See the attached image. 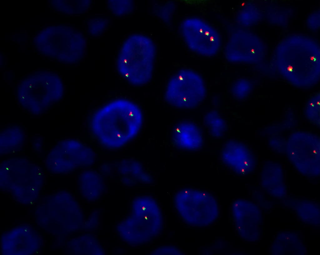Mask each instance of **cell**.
Masks as SVG:
<instances>
[{"mask_svg":"<svg viewBox=\"0 0 320 255\" xmlns=\"http://www.w3.org/2000/svg\"><path fill=\"white\" fill-rule=\"evenodd\" d=\"M142 121V113L135 104L127 100L118 99L96 112L91 121L94 134L104 145L120 147L134 138Z\"/></svg>","mask_w":320,"mask_h":255,"instance_id":"obj_1","label":"cell"},{"mask_svg":"<svg viewBox=\"0 0 320 255\" xmlns=\"http://www.w3.org/2000/svg\"><path fill=\"white\" fill-rule=\"evenodd\" d=\"M156 50L152 41L139 34L129 37L122 45L117 59L120 73L135 85L143 84L150 79Z\"/></svg>","mask_w":320,"mask_h":255,"instance_id":"obj_2","label":"cell"},{"mask_svg":"<svg viewBox=\"0 0 320 255\" xmlns=\"http://www.w3.org/2000/svg\"><path fill=\"white\" fill-rule=\"evenodd\" d=\"M206 94L205 83L201 76L191 70L182 69L168 82L165 98L176 107L189 108L200 103Z\"/></svg>","mask_w":320,"mask_h":255,"instance_id":"obj_3","label":"cell"},{"mask_svg":"<svg viewBox=\"0 0 320 255\" xmlns=\"http://www.w3.org/2000/svg\"><path fill=\"white\" fill-rule=\"evenodd\" d=\"M181 32L188 47L193 52L205 56H212L218 51L220 42L212 39H220L218 32L203 20L190 18L184 20L180 26Z\"/></svg>","mask_w":320,"mask_h":255,"instance_id":"obj_4","label":"cell"},{"mask_svg":"<svg viewBox=\"0 0 320 255\" xmlns=\"http://www.w3.org/2000/svg\"><path fill=\"white\" fill-rule=\"evenodd\" d=\"M221 157L224 163L234 172L242 174L251 172L255 158L251 151L241 142L230 141L226 143L221 151Z\"/></svg>","mask_w":320,"mask_h":255,"instance_id":"obj_5","label":"cell"},{"mask_svg":"<svg viewBox=\"0 0 320 255\" xmlns=\"http://www.w3.org/2000/svg\"><path fill=\"white\" fill-rule=\"evenodd\" d=\"M42 78H40V80H32V79L30 81V82H27L28 85L26 88H27V89H25V90L28 91L25 92H20L22 93V94L20 95V97L23 100L28 98V99L30 98L31 101H32L33 103H37V105H42H42H45L47 108L49 105L46 100L50 105L52 103H52H54L53 101L55 99L49 96L58 100L51 95L54 96V93L58 92V89L63 88V85L60 86L62 85L61 82L56 84L61 80L54 84L52 80H48V78L45 80L46 78L45 77Z\"/></svg>","mask_w":320,"mask_h":255,"instance_id":"obj_6","label":"cell"},{"mask_svg":"<svg viewBox=\"0 0 320 255\" xmlns=\"http://www.w3.org/2000/svg\"><path fill=\"white\" fill-rule=\"evenodd\" d=\"M176 130L174 131L172 137L176 146L188 150H196L202 147V133L198 125L191 122H182L176 127Z\"/></svg>","mask_w":320,"mask_h":255,"instance_id":"obj_7","label":"cell"},{"mask_svg":"<svg viewBox=\"0 0 320 255\" xmlns=\"http://www.w3.org/2000/svg\"><path fill=\"white\" fill-rule=\"evenodd\" d=\"M302 240V238L295 232L280 233L272 247V251L275 250L274 254H285L288 252H292L294 255L302 254L301 253L305 252L306 250Z\"/></svg>","mask_w":320,"mask_h":255,"instance_id":"obj_8","label":"cell"},{"mask_svg":"<svg viewBox=\"0 0 320 255\" xmlns=\"http://www.w3.org/2000/svg\"><path fill=\"white\" fill-rule=\"evenodd\" d=\"M79 185L83 195L88 197H97L103 191L104 185L101 177L92 170L83 172L79 178Z\"/></svg>","mask_w":320,"mask_h":255,"instance_id":"obj_9","label":"cell"},{"mask_svg":"<svg viewBox=\"0 0 320 255\" xmlns=\"http://www.w3.org/2000/svg\"><path fill=\"white\" fill-rule=\"evenodd\" d=\"M112 17L106 14H99L90 15L84 22L86 34L90 38L101 37L111 24Z\"/></svg>","mask_w":320,"mask_h":255,"instance_id":"obj_10","label":"cell"},{"mask_svg":"<svg viewBox=\"0 0 320 255\" xmlns=\"http://www.w3.org/2000/svg\"><path fill=\"white\" fill-rule=\"evenodd\" d=\"M208 112L204 118L205 126L212 136L216 137H221L226 130L225 121L218 112L212 111Z\"/></svg>","mask_w":320,"mask_h":255,"instance_id":"obj_11","label":"cell"},{"mask_svg":"<svg viewBox=\"0 0 320 255\" xmlns=\"http://www.w3.org/2000/svg\"><path fill=\"white\" fill-rule=\"evenodd\" d=\"M107 8L109 13L115 18H121L128 15L133 8L132 0H108Z\"/></svg>","mask_w":320,"mask_h":255,"instance_id":"obj_12","label":"cell"},{"mask_svg":"<svg viewBox=\"0 0 320 255\" xmlns=\"http://www.w3.org/2000/svg\"><path fill=\"white\" fill-rule=\"evenodd\" d=\"M61 10L62 13L70 15H81L86 12L91 7V0L63 1Z\"/></svg>","mask_w":320,"mask_h":255,"instance_id":"obj_13","label":"cell"},{"mask_svg":"<svg viewBox=\"0 0 320 255\" xmlns=\"http://www.w3.org/2000/svg\"><path fill=\"white\" fill-rule=\"evenodd\" d=\"M299 201V202L298 203L295 202V206L293 208H295V210L300 218H302V220L304 221V222L307 223L313 224V223H315L316 225H317L318 222H319L318 220H319L307 212V211L319 210V208L318 209V205L315 204L312 205V202H310L307 207L309 202H303L302 200Z\"/></svg>","mask_w":320,"mask_h":255,"instance_id":"obj_14","label":"cell"}]
</instances>
